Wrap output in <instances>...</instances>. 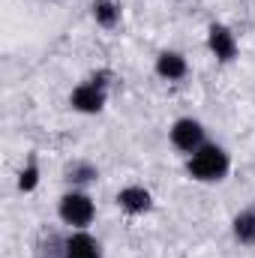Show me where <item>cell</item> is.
Listing matches in <instances>:
<instances>
[{
	"mask_svg": "<svg viewBox=\"0 0 255 258\" xmlns=\"http://www.w3.org/2000/svg\"><path fill=\"white\" fill-rule=\"evenodd\" d=\"M228 168H231V159H228L225 147H219L213 141H204L195 153L186 156V171L198 183H219V180H225Z\"/></svg>",
	"mask_w": 255,
	"mask_h": 258,
	"instance_id": "cell-1",
	"label": "cell"
},
{
	"mask_svg": "<svg viewBox=\"0 0 255 258\" xmlns=\"http://www.w3.org/2000/svg\"><path fill=\"white\" fill-rule=\"evenodd\" d=\"M108 78H111V72L99 69L87 81H81L69 93V108L78 111V114H99L105 108V102H108Z\"/></svg>",
	"mask_w": 255,
	"mask_h": 258,
	"instance_id": "cell-2",
	"label": "cell"
},
{
	"mask_svg": "<svg viewBox=\"0 0 255 258\" xmlns=\"http://www.w3.org/2000/svg\"><path fill=\"white\" fill-rule=\"evenodd\" d=\"M57 216H60L63 225L75 228V231H84L93 222V216H96V204L84 189H69L57 201Z\"/></svg>",
	"mask_w": 255,
	"mask_h": 258,
	"instance_id": "cell-3",
	"label": "cell"
},
{
	"mask_svg": "<svg viewBox=\"0 0 255 258\" xmlns=\"http://www.w3.org/2000/svg\"><path fill=\"white\" fill-rule=\"evenodd\" d=\"M168 138H171V144H174V150H180V153H195L207 138H204V126H201V120H195V117H177L171 129H168Z\"/></svg>",
	"mask_w": 255,
	"mask_h": 258,
	"instance_id": "cell-4",
	"label": "cell"
},
{
	"mask_svg": "<svg viewBox=\"0 0 255 258\" xmlns=\"http://www.w3.org/2000/svg\"><path fill=\"white\" fill-rule=\"evenodd\" d=\"M207 48L219 63H231L237 57V36L225 24H210L207 27Z\"/></svg>",
	"mask_w": 255,
	"mask_h": 258,
	"instance_id": "cell-5",
	"label": "cell"
},
{
	"mask_svg": "<svg viewBox=\"0 0 255 258\" xmlns=\"http://www.w3.org/2000/svg\"><path fill=\"white\" fill-rule=\"evenodd\" d=\"M60 258H102V246L93 234L75 231L60 243Z\"/></svg>",
	"mask_w": 255,
	"mask_h": 258,
	"instance_id": "cell-6",
	"label": "cell"
},
{
	"mask_svg": "<svg viewBox=\"0 0 255 258\" xmlns=\"http://www.w3.org/2000/svg\"><path fill=\"white\" fill-rule=\"evenodd\" d=\"M117 207H120L123 213H129V216L150 213L153 195H150V189H144V186H138V183H129V186H123V189L117 192Z\"/></svg>",
	"mask_w": 255,
	"mask_h": 258,
	"instance_id": "cell-7",
	"label": "cell"
},
{
	"mask_svg": "<svg viewBox=\"0 0 255 258\" xmlns=\"http://www.w3.org/2000/svg\"><path fill=\"white\" fill-rule=\"evenodd\" d=\"M156 75L162 78V81H180V78H186V72H189V63H186V57L180 54V51H162L159 57H156Z\"/></svg>",
	"mask_w": 255,
	"mask_h": 258,
	"instance_id": "cell-8",
	"label": "cell"
},
{
	"mask_svg": "<svg viewBox=\"0 0 255 258\" xmlns=\"http://www.w3.org/2000/svg\"><path fill=\"white\" fill-rule=\"evenodd\" d=\"M231 234L240 246H255V201L249 207L237 210L231 219Z\"/></svg>",
	"mask_w": 255,
	"mask_h": 258,
	"instance_id": "cell-9",
	"label": "cell"
},
{
	"mask_svg": "<svg viewBox=\"0 0 255 258\" xmlns=\"http://www.w3.org/2000/svg\"><path fill=\"white\" fill-rule=\"evenodd\" d=\"M90 12H93V21L105 30H114L123 18V6L120 0H93L90 3Z\"/></svg>",
	"mask_w": 255,
	"mask_h": 258,
	"instance_id": "cell-10",
	"label": "cell"
},
{
	"mask_svg": "<svg viewBox=\"0 0 255 258\" xmlns=\"http://www.w3.org/2000/svg\"><path fill=\"white\" fill-rule=\"evenodd\" d=\"M96 177H99V168H96L93 162H87V159H72V162L63 168V180L72 186V189L87 186V183H93Z\"/></svg>",
	"mask_w": 255,
	"mask_h": 258,
	"instance_id": "cell-11",
	"label": "cell"
},
{
	"mask_svg": "<svg viewBox=\"0 0 255 258\" xmlns=\"http://www.w3.org/2000/svg\"><path fill=\"white\" fill-rule=\"evenodd\" d=\"M39 186V162L30 156L27 162H24V168L18 171V189L21 192H33Z\"/></svg>",
	"mask_w": 255,
	"mask_h": 258,
	"instance_id": "cell-12",
	"label": "cell"
}]
</instances>
